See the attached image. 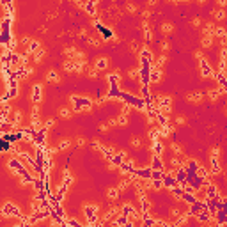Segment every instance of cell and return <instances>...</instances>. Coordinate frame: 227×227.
Wrapping results in <instances>:
<instances>
[{
    "mask_svg": "<svg viewBox=\"0 0 227 227\" xmlns=\"http://www.w3.org/2000/svg\"><path fill=\"white\" fill-rule=\"evenodd\" d=\"M200 75H202L204 78L213 75V69H211V66L208 64V60H206V59H202V60H200Z\"/></svg>",
    "mask_w": 227,
    "mask_h": 227,
    "instance_id": "6da1fadb",
    "label": "cell"
},
{
    "mask_svg": "<svg viewBox=\"0 0 227 227\" xmlns=\"http://www.w3.org/2000/svg\"><path fill=\"white\" fill-rule=\"evenodd\" d=\"M181 199H183V200L188 204V206H192V204H195V202H197V197H195V193H188V192H183Z\"/></svg>",
    "mask_w": 227,
    "mask_h": 227,
    "instance_id": "7a4b0ae2",
    "label": "cell"
},
{
    "mask_svg": "<svg viewBox=\"0 0 227 227\" xmlns=\"http://www.w3.org/2000/svg\"><path fill=\"white\" fill-rule=\"evenodd\" d=\"M160 78H162V71H160V69H156V67H153V69H151V73H149V83L158 82Z\"/></svg>",
    "mask_w": 227,
    "mask_h": 227,
    "instance_id": "3957f363",
    "label": "cell"
},
{
    "mask_svg": "<svg viewBox=\"0 0 227 227\" xmlns=\"http://www.w3.org/2000/svg\"><path fill=\"white\" fill-rule=\"evenodd\" d=\"M32 99H34V101H41V85H39V83H36V85H34Z\"/></svg>",
    "mask_w": 227,
    "mask_h": 227,
    "instance_id": "277c9868",
    "label": "cell"
},
{
    "mask_svg": "<svg viewBox=\"0 0 227 227\" xmlns=\"http://www.w3.org/2000/svg\"><path fill=\"white\" fill-rule=\"evenodd\" d=\"M106 64H108V60L105 59V57H99L98 60H96V69H105V67H106Z\"/></svg>",
    "mask_w": 227,
    "mask_h": 227,
    "instance_id": "5b68a950",
    "label": "cell"
},
{
    "mask_svg": "<svg viewBox=\"0 0 227 227\" xmlns=\"http://www.w3.org/2000/svg\"><path fill=\"white\" fill-rule=\"evenodd\" d=\"M186 99H188V101L197 103V101H200V99H202V94H200V92H192V94H188V96H186Z\"/></svg>",
    "mask_w": 227,
    "mask_h": 227,
    "instance_id": "8992f818",
    "label": "cell"
},
{
    "mask_svg": "<svg viewBox=\"0 0 227 227\" xmlns=\"http://www.w3.org/2000/svg\"><path fill=\"white\" fill-rule=\"evenodd\" d=\"M211 43H213V36H204V37H202V46H204V48H209Z\"/></svg>",
    "mask_w": 227,
    "mask_h": 227,
    "instance_id": "52a82bcc",
    "label": "cell"
},
{
    "mask_svg": "<svg viewBox=\"0 0 227 227\" xmlns=\"http://www.w3.org/2000/svg\"><path fill=\"white\" fill-rule=\"evenodd\" d=\"M211 14L215 16V20H223V18H225V11H223V9H216V11H211Z\"/></svg>",
    "mask_w": 227,
    "mask_h": 227,
    "instance_id": "ba28073f",
    "label": "cell"
},
{
    "mask_svg": "<svg viewBox=\"0 0 227 227\" xmlns=\"http://www.w3.org/2000/svg\"><path fill=\"white\" fill-rule=\"evenodd\" d=\"M44 55H46V50H39L36 55H34V62H41L44 59Z\"/></svg>",
    "mask_w": 227,
    "mask_h": 227,
    "instance_id": "9c48e42d",
    "label": "cell"
},
{
    "mask_svg": "<svg viewBox=\"0 0 227 227\" xmlns=\"http://www.w3.org/2000/svg\"><path fill=\"white\" fill-rule=\"evenodd\" d=\"M106 195H108V199H114V200H116L117 195H119V190H117V188H110V190L106 192Z\"/></svg>",
    "mask_w": 227,
    "mask_h": 227,
    "instance_id": "30bf717a",
    "label": "cell"
},
{
    "mask_svg": "<svg viewBox=\"0 0 227 227\" xmlns=\"http://www.w3.org/2000/svg\"><path fill=\"white\" fill-rule=\"evenodd\" d=\"M172 23H162V32L163 34H169V32H172Z\"/></svg>",
    "mask_w": 227,
    "mask_h": 227,
    "instance_id": "8fae6325",
    "label": "cell"
},
{
    "mask_svg": "<svg viewBox=\"0 0 227 227\" xmlns=\"http://www.w3.org/2000/svg\"><path fill=\"white\" fill-rule=\"evenodd\" d=\"M48 82H59V75H57V71H50L48 73Z\"/></svg>",
    "mask_w": 227,
    "mask_h": 227,
    "instance_id": "7c38bea8",
    "label": "cell"
},
{
    "mask_svg": "<svg viewBox=\"0 0 227 227\" xmlns=\"http://www.w3.org/2000/svg\"><path fill=\"white\" fill-rule=\"evenodd\" d=\"M64 55H76V48L75 46H66L64 48Z\"/></svg>",
    "mask_w": 227,
    "mask_h": 227,
    "instance_id": "4fadbf2b",
    "label": "cell"
},
{
    "mask_svg": "<svg viewBox=\"0 0 227 227\" xmlns=\"http://www.w3.org/2000/svg\"><path fill=\"white\" fill-rule=\"evenodd\" d=\"M60 117H62V119L71 117V110H69V108H62V110H60Z\"/></svg>",
    "mask_w": 227,
    "mask_h": 227,
    "instance_id": "5bb4252c",
    "label": "cell"
},
{
    "mask_svg": "<svg viewBox=\"0 0 227 227\" xmlns=\"http://www.w3.org/2000/svg\"><path fill=\"white\" fill-rule=\"evenodd\" d=\"M192 25H193V27H200V25H202V20H200L199 16H197V18H193V21H192Z\"/></svg>",
    "mask_w": 227,
    "mask_h": 227,
    "instance_id": "9a60e30c",
    "label": "cell"
},
{
    "mask_svg": "<svg viewBox=\"0 0 227 227\" xmlns=\"http://www.w3.org/2000/svg\"><path fill=\"white\" fill-rule=\"evenodd\" d=\"M140 144H142V142H140L139 137H135V139L131 140V146H133V147H140Z\"/></svg>",
    "mask_w": 227,
    "mask_h": 227,
    "instance_id": "2e32d148",
    "label": "cell"
},
{
    "mask_svg": "<svg viewBox=\"0 0 227 227\" xmlns=\"http://www.w3.org/2000/svg\"><path fill=\"white\" fill-rule=\"evenodd\" d=\"M126 9H128L130 13H135V11H137V6H135V4H128V6H126Z\"/></svg>",
    "mask_w": 227,
    "mask_h": 227,
    "instance_id": "e0dca14e",
    "label": "cell"
},
{
    "mask_svg": "<svg viewBox=\"0 0 227 227\" xmlns=\"http://www.w3.org/2000/svg\"><path fill=\"white\" fill-rule=\"evenodd\" d=\"M142 16H144V18H149V16H151V11H149V9L142 11Z\"/></svg>",
    "mask_w": 227,
    "mask_h": 227,
    "instance_id": "ac0fdd59",
    "label": "cell"
},
{
    "mask_svg": "<svg viewBox=\"0 0 227 227\" xmlns=\"http://www.w3.org/2000/svg\"><path fill=\"white\" fill-rule=\"evenodd\" d=\"M195 57H197L199 60H202V59H204V53H202V52H195Z\"/></svg>",
    "mask_w": 227,
    "mask_h": 227,
    "instance_id": "d6986e66",
    "label": "cell"
},
{
    "mask_svg": "<svg viewBox=\"0 0 227 227\" xmlns=\"http://www.w3.org/2000/svg\"><path fill=\"white\" fill-rule=\"evenodd\" d=\"M76 144L82 147V146H85V139H76Z\"/></svg>",
    "mask_w": 227,
    "mask_h": 227,
    "instance_id": "ffe728a7",
    "label": "cell"
},
{
    "mask_svg": "<svg viewBox=\"0 0 227 227\" xmlns=\"http://www.w3.org/2000/svg\"><path fill=\"white\" fill-rule=\"evenodd\" d=\"M176 123H177V124H185V117H181V116H179V117L176 119Z\"/></svg>",
    "mask_w": 227,
    "mask_h": 227,
    "instance_id": "44dd1931",
    "label": "cell"
},
{
    "mask_svg": "<svg viewBox=\"0 0 227 227\" xmlns=\"http://www.w3.org/2000/svg\"><path fill=\"white\" fill-rule=\"evenodd\" d=\"M99 130L101 131H108V124H99Z\"/></svg>",
    "mask_w": 227,
    "mask_h": 227,
    "instance_id": "7402d4cb",
    "label": "cell"
},
{
    "mask_svg": "<svg viewBox=\"0 0 227 227\" xmlns=\"http://www.w3.org/2000/svg\"><path fill=\"white\" fill-rule=\"evenodd\" d=\"M218 6H220V7H223V6H227V2H225V0H220V2H218Z\"/></svg>",
    "mask_w": 227,
    "mask_h": 227,
    "instance_id": "603a6c76",
    "label": "cell"
},
{
    "mask_svg": "<svg viewBox=\"0 0 227 227\" xmlns=\"http://www.w3.org/2000/svg\"><path fill=\"white\" fill-rule=\"evenodd\" d=\"M225 112H227V106H225Z\"/></svg>",
    "mask_w": 227,
    "mask_h": 227,
    "instance_id": "cb8c5ba5",
    "label": "cell"
}]
</instances>
